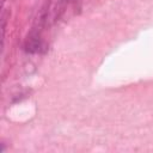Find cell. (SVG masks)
<instances>
[{"label":"cell","instance_id":"obj_1","mask_svg":"<svg viewBox=\"0 0 153 153\" xmlns=\"http://www.w3.org/2000/svg\"><path fill=\"white\" fill-rule=\"evenodd\" d=\"M24 48L30 54H41V53H44L47 50V45L42 41L39 32L37 30H33L31 32V35L26 38Z\"/></svg>","mask_w":153,"mask_h":153},{"label":"cell","instance_id":"obj_2","mask_svg":"<svg viewBox=\"0 0 153 153\" xmlns=\"http://www.w3.org/2000/svg\"><path fill=\"white\" fill-rule=\"evenodd\" d=\"M73 1L74 0H59L56 4V7L53 11V19H57L63 13V11L67 8V6Z\"/></svg>","mask_w":153,"mask_h":153},{"label":"cell","instance_id":"obj_3","mask_svg":"<svg viewBox=\"0 0 153 153\" xmlns=\"http://www.w3.org/2000/svg\"><path fill=\"white\" fill-rule=\"evenodd\" d=\"M5 1H6V0H1V6H4V4H5Z\"/></svg>","mask_w":153,"mask_h":153}]
</instances>
